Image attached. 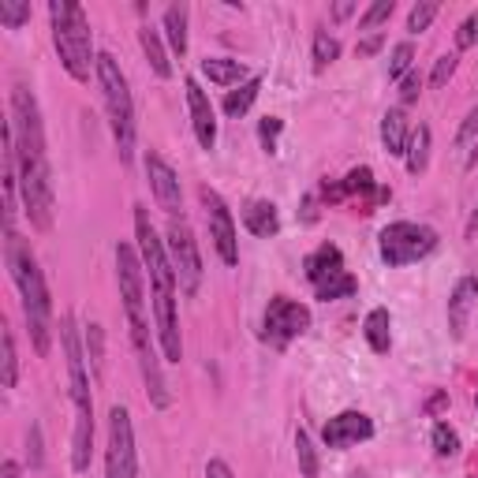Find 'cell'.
Wrapping results in <instances>:
<instances>
[{"instance_id":"cell-1","label":"cell","mask_w":478,"mask_h":478,"mask_svg":"<svg viewBox=\"0 0 478 478\" xmlns=\"http://www.w3.org/2000/svg\"><path fill=\"white\" fill-rule=\"evenodd\" d=\"M8 128L16 135V165H19V194L26 217L37 232L53 228L57 213V198H53V172H49V150H46V124H42V109L37 98L16 83L12 87V120Z\"/></svg>"},{"instance_id":"cell-2","label":"cell","mask_w":478,"mask_h":478,"mask_svg":"<svg viewBox=\"0 0 478 478\" xmlns=\"http://www.w3.org/2000/svg\"><path fill=\"white\" fill-rule=\"evenodd\" d=\"M116 285H120V299H124V314H128V329H131V348L139 358V374L146 385V396L157 411L172 408V392L161 370V358H157V329L146 314V265L139 258V247L131 244H116Z\"/></svg>"},{"instance_id":"cell-3","label":"cell","mask_w":478,"mask_h":478,"mask_svg":"<svg viewBox=\"0 0 478 478\" xmlns=\"http://www.w3.org/2000/svg\"><path fill=\"white\" fill-rule=\"evenodd\" d=\"M135 239H139V258L146 265L150 276V307H153V329H157V344H161L165 363H180L183 358V340H180V317H176V269L169 262V247L165 239L157 235V228L150 224L146 206H135Z\"/></svg>"},{"instance_id":"cell-4","label":"cell","mask_w":478,"mask_h":478,"mask_svg":"<svg viewBox=\"0 0 478 478\" xmlns=\"http://www.w3.org/2000/svg\"><path fill=\"white\" fill-rule=\"evenodd\" d=\"M5 265L12 273L19 296H23V314H26V329H30L34 351L46 358L49 348H53V299H49L46 276H42V269H37V258H34L30 244L16 228H5Z\"/></svg>"},{"instance_id":"cell-5","label":"cell","mask_w":478,"mask_h":478,"mask_svg":"<svg viewBox=\"0 0 478 478\" xmlns=\"http://www.w3.org/2000/svg\"><path fill=\"white\" fill-rule=\"evenodd\" d=\"M60 351L68 358V389L75 404V433H71V471H90L94 460V400H90V374H87V355L83 337H78L75 314L60 317Z\"/></svg>"},{"instance_id":"cell-6","label":"cell","mask_w":478,"mask_h":478,"mask_svg":"<svg viewBox=\"0 0 478 478\" xmlns=\"http://www.w3.org/2000/svg\"><path fill=\"white\" fill-rule=\"evenodd\" d=\"M49 19H53V46L60 53L64 71L75 83H90V71H98V53H94V34H90L87 12L71 5V0H53Z\"/></svg>"},{"instance_id":"cell-7","label":"cell","mask_w":478,"mask_h":478,"mask_svg":"<svg viewBox=\"0 0 478 478\" xmlns=\"http://www.w3.org/2000/svg\"><path fill=\"white\" fill-rule=\"evenodd\" d=\"M98 87L105 98V116H109V131L116 142L120 161L131 165L135 161V142H139V128H135V101L128 90V75L120 71L112 53H98Z\"/></svg>"},{"instance_id":"cell-8","label":"cell","mask_w":478,"mask_h":478,"mask_svg":"<svg viewBox=\"0 0 478 478\" xmlns=\"http://www.w3.org/2000/svg\"><path fill=\"white\" fill-rule=\"evenodd\" d=\"M433 247H437V232L430 224H415V221H392L378 235V251L389 269L422 262Z\"/></svg>"},{"instance_id":"cell-9","label":"cell","mask_w":478,"mask_h":478,"mask_svg":"<svg viewBox=\"0 0 478 478\" xmlns=\"http://www.w3.org/2000/svg\"><path fill=\"white\" fill-rule=\"evenodd\" d=\"M303 269H307V281L314 285V296L326 299V303L329 299H348V296L358 292V281L344 269V255L333 244H322L314 255H307Z\"/></svg>"},{"instance_id":"cell-10","label":"cell","mask_w":478,"mask_h":478,"mask_svg":"<svg viewBox=\"0 0 478 478\" xmlns=\"http://www.w3.org/2000/svg\"><path fill=\"white\" fill-rule=\"evenodd\" d=\"M165 247H169V262L176 269V281L183 296H198L203 288V255H198V239L191 232V224L183 217H169V232H165Z\"/></svg>"},{"instance_id":"cell-11","label":"cell","mask_w":478,"mask_h":478,"mask_svg":"<svg viewBox=\"0 0 478 478\" xmlns=\"http://www.w3.org/2000/svg\"><path fill=\"white\" fill-rule=\"evenodd\" d=\"M105 478H139V449L128 408L109 411V442H105Z\"/></svg>"},{"instance_id":"cell-12","label":"cell","mask_w":478,"mask_h":478,"mask_svg":"<svg viewBox=\"0 0 478 478\" xmlns=\"http://www.w3.org/2000/svg\"><path fill=\"white\" fill-rule=\"evenodd\" d=\"M310 329V310L299 299L288 296H273L262 317V340L273 348H288L296 337H303Z\"/></svg>"},{"instance_id":"cell-13","label":"cell","mask_w":478,"mask_h":478,"mask_svg":"<svg viewBox=\"0 0 478 478\" xmlns=\"http://www.w3.org/2000/svg\"><path fill=\"white\" fill-rule=\"evenodd\" d=\"M198 198H203V210H206V221H210V239L217 247V258L224 265H235L239 262V244H235V221H232V210L224 206V198L210 187L198 191Z\"/></svg>"},{"instance_id":"cell-14","label":"cell","mask_w":478,"mask_h":478,"mask_svg":"<svg viewBox=\"0 0 478 478\" xmlns=\"http://www.w3.org/2000/svg\"><path fill=\"white\" fill-rule=\"evenodd\" d=\"M146 180H150V191H153V198H157V206H161L169 217H183V191H180V176L172 172V165H169L157 150L146 153Z\"/></svg>"},{"instance_id":"cell-15","label":"cell","mask_w":478,"mask_h":478,"mask_svg":"<svg viewBox=\"0 0 478 478\" xmlns=\"http://www.w3.org/2000/svg\"><path fill=\"white\" fill-rule=\"evenodd\" d=\"M370 437H374V422H370V415H363V411H340V415H333V419L322 426L326 449H351V445H358V442H370Z\"/></svg>"},{"instance_id":"cell-16","label":"cell","mask_w":478,"mask_h":478,"mask_svg":"<svg viewBox=\"0 0 478 478\" xmlns=\"http://www.w3.org/2000/svg\"><path fill=\"white\" fill-rule=\"evenodd\" d=\"M183 90H187V109H191V128H194V139L203 150H213L217 146V112L206 98V90L198 87V78H183Z\"/></svg>"},{"instance_id":"cell-17","label":"cell","mask_w":478,"mask_h":478,"mask_svg":"<svg viewBox=\"0 0 478 478\" xmlns=\"http://www.w3.org/2000/svg\"><path fill=\"white\" fill-rule=\"evenodd\" d=\"M474 307H478V276H463V281H456V288L449 296V333L456 340H463Z\"/></svg>"},{"instance_id":"cell-18","label":"cell","mask_w":478,"mask_h":478,"mask_svg":"<svg viewBox=\"0 0 478 478\" xmlns=\"http://www.w3.org/2000/svg\"><path fill=\"white\" fill-rule=\"evenodd\" d=\"M244 228L258 239H273L276 232H281V213H276V206L269 203V198H251V203L244 206Z\"/></svg>"},{"instance_id":"cell-19","label":"cell","mask_w":478,"mask_h":478,"mask_svg":"<svg viewBox=\"0 0 478 478\" xmlns=\"http://www.w3.org/2000/svg\"><path fill=\"white\" fill-rule=\"evenodd\" d=\"M408 139H411V128H408V116L404 109H389L381 116V142L392 157H404L408 153Z\"/></svg>"},{"instance_id":"cell-20","label":"cell","mask_w":478,"mask_h":478,"mask_svg":"<svg viewBox=\"0 0 478 478\" xmlns=\"http://www.w3.org/2000/svg\"><path fill=\"white\" fill-rule=\"evenodd\" d=\"M139 42H142V53L153 68L157 78H172V60H169V49L161 42V30H153V26H142L139 30Z\"/></svg>"},{"instance_id":"cell-21","label":"cell","mask_w":478,"mask_h":478,"mask_svg":"<svg viewBox=\"0 0 478 478\" xmlns=\"http://www.w3.org/2000/svg\"><path fill=\"white\" fill-rule=\"evenodd\" d=\"M203 75L210 78V83L217 87H239V83H247V68L232 60V57H206L203 60Z\"/></svg>"},{"instance_id":"cell-22","label":"cell","mask_w":478,"mask_h":478,"mask_svg":"<svg viewBox=\"0 0 478 478\" xmlns=\"http://www.w3.org/2000/svg\"><path fill=\"white\" fill-rule=\"evenodd\" d=\"M363 337H367L370 351L389 355V348H392V317H389V310H385V307H374V310L367 314V322H363Z\"/></svg>"},{"instance_id":"cell-23","label":"cell","mask_w":478,"mask_h":478,"mask_svg":"<svg viewBox=\"0 0 478 478\" xmlns=\"http://www.w3.org/2000/svg\"><path fill=\"white\" fill-rule=\"evenodd\" d=\"M161 30L172 57H187V5H169L161 16Z\"/></svg>"},{"instance_id":"cell-24","label":"cell","mask_w":478,"mask_h":478,"mask_svg":"<svg viewBox=\"0 0 478 478\" xmlns=\"http://www.w3.org/2000/svg\"><path fill=\"white\" fill-rule=\"evenodd\" d=\"M430 142H433V131L426 124L411 128V139H408V153H404V161H408V172L411 176H422L426 165H430Z\"/></svg>"},{"instance_id":"cell-25","label":"cell","mask_w":478,"mask_h":478,"mask_svg":"<svg viewBox=\"0 0 478 478\" xmlns=\"http://www.w3.org/2000/svg\"><path fill=\"white\" fill-rule=\"evenodd\" d=\"M258 90H262V75H251L247 83H239L235 90H228V98H224V112H228L232 120H235V116H244V112L255 105Z\"/></svg>"},{"instance_id":"cell-26","label":"cell","mask_w":478,"mask_h":478,"mask_svg":"<svg viewBox=\"0 0 478 478\" xmlns=\"http://www.w3.org/2000/svg\"><path fill=\"white\" fill-rule=\"evenodd\" d=\"M19 381V355H16V337L12 329L0 333V385L5 389H16Z\"/></svg>"},{"instance_id":"cell-27","label":"cell","mask_w":478,"mask_h":478,"mask_svg":"<svg viewBox=\"0 0 478 478\" xmlns=\"http://www.w3.org/2000/svg\"><path fill=\"white\" fill-rule=\"evenodd\" d=\"M296 460H299L303 478H317V471H322V467H317V449H314L307 430H296Z\"/></svg>"},{"instance_id":"cell-28","label":"cell","mask_w":478,"mask_h":478,"mask_svg":"<svg viewBox=\"0 0 478 478\" xmlns=\"http://www.w3.org/2000/svg\"><path fill=\"white\" fill-rule=\"evenodd\" d=\"M337 57H340V42H337V37L326 34V30H314V68L326 71Z\"/></svg>"},{"instance_id":"cell-29","label":"cell","mask_w":478,"mask_h":478,"mask_svg":"<svg viewBox=\"0 0 478 478\" xmlns=\"http://www.w3.org/2000/svg\"><path fill=\"white\" fill-rule=\"evenodd\" d=\"M411 64H415V49H411V42H400L392 49V57H389V78H392V83H400L408 71H415Z\"/></svg>"},{"instance_id":"cell-30","label":"cell","mask_w":478,"mask_h":478,"mask_svg":"<svg viewBox=\"0 0 478 478\" xmlns=\"http://www.w3.org/2000/svg\"><path fill=\"white\" fill-rule=\"evenodd\" d=\"M23 23H30V5H26V0H0V26L19 30Z\"/></svg>"},{"instance_id":"cell-31","label":"cell","mask_w":478,"mask_h":478,"mask_svg":"<svg viewBox=\"0 0 478 478\" xmlns=\"http://www.w3.org/2000/svg\"><path fill=\"white\" fill-rule=\"evenodd\" d=\"M433 449H437V456H456L460 452V433L449 422H437L433 426Z\"/></svg>"},{"instance_id":"cell-32","label":"cell","mask_w":478,"mask_h":478,"mask_svg":"<svg viewBox=\"0 0 478 478\" xmlns=\"http://www.w3.org/2000/svg\"><path fill=\"white\" fill-rule=\"evenodd\" d=\"M392 0H374V5L358 16V30H378L381 23H389V16H392Z\"/></svg>"},{"instance_id":"cell-33","label":"cell","mask_w":478,"mask_h":478,"mask_svg":"<svg viewBox=\"0 0 478 478\" xmlns=\"http://www.w3.org/2000/svg\"><path fill=\"white\" fill-rule=\"evenodd\" d=\"M378 183H374V172L367 169V165H358V169H351L348 176H344V194H370Z\"/></svg>"},{"instance_id":"cell-34","label":"cell","mask_w":478,"mask_h":478,"mask_svg":"<svg viewBox=\"0 0 478 478\" xmlns=\"http://www.w3.org/2000/svg\"><path fill=\"white\" fill-rule=\"evenodd\" d=\"M433 19H437V5H433V0H419V5L408 12V30L422 34V30H430Z\"/></svg>"},{"instance_id":"cell-35","label":"cell","mask_w":478,"mask_h":478,"mask_svg":"<svg viewBox=\"0 0 478 478\" xmlns=\"http://www.w3.org/2000/svg\"><path fill=\"white\" fill-rule=\"evenodd\" d=\"M456 64H460V57H456V53H445V57H437V64H433V71H430V87H433V90L449 87V78L456 75Z\"/></svg>"},{"instance_id":"cell-36","label":"cell","mask_w":478,"mask_h":478,"mask_svg":"<svg viewBox=\"0 0 478 478\" xmlns=\"http://www.w3.org/2000/svg\"><path fill=\"white\" fill-rule=\"evenodd\" d=\"M474 142H478V105H471V112L463 116L456 131V150H474Z\"/></svg>"},{"instance_id":"cell-37","label":"cell","mask_w":478,"mask_h":478,"mask_svg":"<svg viewBox=\"0 0 478 478\" xmlns=\"http://www.w3.org/2000/svg\"><path fill=\"white\" fill-rule=\"evenodd\" d=\"M285 131V120L281 116H265L262 124H258V139L265 146V153H276V135Z\"/></svg>"},{"instance_id":"cell-38","label":"cell","mask_w":478,"mask_h":478,"mask_svg":"<svg viewBox=\"0 0 478 478\" xmlns=\"http://www.w3.org/2000/svg\"><path fill=\"white\" fill-rule=\"evenodd\" d=\"M471 46H478V12H471L456 26V49H471Z\"/></svg>"},{"instance_id":"cell-39","label":"cell","mask_w":478,"mask_h":478,"mask_svg":"<svg viewBox=\"0 0 478 478\" xmlns=\"http://www.w3.org/2000/svg\"><path fill=\"white\" fill-rule=\"evenodd\" d=\"M419 94H422V71H408L400 78V101L411 105V101H419Z\"/></svg>"},{"instance_id":"cell-40","label":"cell","mask_w":478,"mask_h":478,"mask_svg":"<svg viewBox=\"0 0 478 478\" xmlns=\"http://www.w3.org/2000/svg\"><path fill=\"white\" fill-rule=\"evenodd\" d=\"M26 445H30V467H42V430L37 426H30Z\"/></svg>"},{"instance_id":"cell-41","label":"cell","mask_w":478,"mask_h":478,"mask_svg":"<svg viewBox=\"0 0 478 478\" xmlns=\"http://www.w3.org/2000/svg\"><path fill=\"white\" fill-rule=\"evenodd\" d=\"M87 348H90V363H94V370H98V367H101V326H90Z\"/></svg>"},{"instance_id":"cell-42","label":"cell","mask_w":478,"mask_h":478,"mask_svg":"<svg viewBox=\"0 0 478 478\" xmlns=\"http://www.w3.org/2000/svg\"><path fill=\"white\" fill-rule=\"evenodd\" d=\"M206 478H235V474H232V467L224 460H210L206 463Z\"/></svg>"},{"instance_id":"cell-43","label":"cell","mask_w":478,"mask_h":478,"mask_svg":"<svg viewBox=\"0 0 478 478\" xmlns=\"http://www.w3.org/2000/svg\"><path fill=\"white\" fill-rule=\"evenodd\" d=\"M381 49V34H374V37H367L363 46H358V57H370V53H378Z\"/></svg>"},{"instance_id":"cell-44","label":"cell","mask_w":478,"mask_h":478,"mask_svg":"<svg viewBox=\"0 0 478 478\" xmlns=\"http://www.w3.org/2000/svg\"><path fill=\"white\" fill-rule=\"evenodd\" d=\"M445 404H449V396H445V392H437V396H430V400H426V411H430V415H437Z\"/></svg>"},{"instance_id":"cell-45","label":"cell","mask_w":478,"mask_h":478,"mask_svg":"<svg viewBox=\"0 0 478 478\" xmlns=\"http://www.w3.org/2000/svg\"><path fill=\"white\" fill-rule=\"evenodd\" d=\"M0 478H23L19 463H16V460H5V463H0Z\"/></svg>"},{"instance_id":"cell-46","label":"cell","mask_w":478,"mask_h":478,"mask_svg":"<svg viewBox=\"0 0 478 478\" xmlns=\"http://www.w3.org/2000/svg\"><path fill=\"white\" fill-rule=\"evenodd\" d=\"M474 235H478V206H474V213L467 221V239H474Z\"/></svg>"},{"instance_id":"cell-47","label":"cell","mask_w":478,"mask_h":478,"mask_svg":"<svg viewBox=\"0 0 478 478\" xmlns=\"http://www.w3.org/2000/svg\"><path fill=\"white\" fill-rule=\"evenodd\" d=\"M351 12H355V5H337V8H333V16H337V19H348Z\"/></svg>"},{"instance_id":"cell-48","label":"cell","mask_w":478,"mask_h":478,"mask_svg":"<svg viewBox=\"0 0 478 478\" xmlns=\"http://www.w3.org/2000/svg\"><path fill=\"white\" fill-rule=\"evenodd\" d=\"M474 165H478V142H474V150L467 153V169H474Z\"/></svg>"},{"instance_id":"cell-49","label":"cell","mask_w":478,"mask_h":478,"mask_svg":"<svg viewBox=\"0 0 478 478\" xmlns=\"http://www.w3.org/2000/svg\"><path fill=\"white\" fill-rule=\"evenodd\" d=\"M351 478H367V474H363V471H355V474H351Z\"/></svg>"},{"instance_id":"cell-50","label":"cell","mask_w":478,"mask_h":478,"mask_svg":"<svg viewBox=\"0 0 478 478\" xmlns=\"http://www.w3.org/2000/svg\"><path fill=\"white\" fill-rule=\"evenodd\" d=\"M474 404H478V396H474Z\"/></svg>"}]
</instances>
